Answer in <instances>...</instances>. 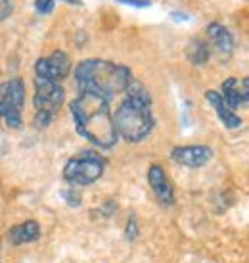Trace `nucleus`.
<instances>
[{
    "mask_svg": "<svg viewBox=\"0 0 249 263\" xmlns=\"http://www.w3.org/2000/svg\"><path fill=\"white\" fill-rule=\"evenodd\" d=\"M213 158V150L209 146H176L171 152V160L180 163L184 167H203Z\"/></svg>",
    "mask_w": 249,
    "mask_h": 263,
    "instance_id": "obj_8",
    "label": "nucleus"
},
{
    "mask_svg": "<svg viewBox=\"0 0 249 263\" xmlns=\"http://www.w3.org/2000/svg\"><path fill=\"white\" fill-rule=\"evenodd\" d=\"M64 2H66V4H71V6H85V4H82V0H64Z\"/></svg>",
    "mask_w": 249,
    "mask_h": 263,
    "instance_id": "obj_20",
    "label": "nucleus"
},
{
    "mask_svg": "<svg viewBox=\"0 0 249 263\" xmlns=\"http://www.w3.org/2000/svg\"><path fill=\"white\" fill-rule=\"evenodd\" d=\"M0 246H2V240H0Z\"/></svg>",
    "mask_w": 249,
    "mask_h": 263,
    "instance_id": "obj_21",
    "label": "nucleus"
},
{
    "mask_svg": "<svg viewBox=\"0 0 249 263\" xmlns=\"http://www.w3.org/2000/svg\"><path fill=\"white\" fill-rule=\"evenodd\" d=\"M186 56L194 66H203L211 58V46L201 39H194L186 46Z\"/></svg>",
    "mask_w": 249,
    "mask_h": 263,
    "instance_id": "obj_14",
    "label": "nucleus"
},
{
    "mask_svg": "<svg viewBox=\"0 0 249 263\" xmlns=\"http://www.w3.org/2000/svg\"><path fill=\"white\" fill-rule=\"evenodd\" d=\"M119 4H125V6H132V8H150L152 6V0H115Z\"/></svg>",
    "mask_w": 249,
    "mask_h": 263,
    "instance_id": "obj_17",
    "label": "nucleus"
},
{
    "mask_svg": "<svg viewBox=\"0 0 249 263\" xmlns=\"http://www.w3.org/2000/svg\"><path fill=\"white\" fill-rule=\"evenodd\" d=\"M40 238V225L37 221H25L19 225H14L8 231V242L12 246H22L27 242H35Z\"/></svg>",
    "mask_w": 249,
    "mask_h": 263,
    "instance_id": "obj_13",
    "label": "nucleus"
},
{
    "mask_svg": "<svg viewBox=\"0 0 249 263\" xmlns=\"http://www.w3.org/2000/svg\"><path fill=\"white\" fill-rule=\"evenodd\" d=\"M205 100L211 104V108L215 110L217 117L220 119V123L224 125L226 129H238V127L242 125V117L238 116L234 110H230V108H228L226 102L222 100L220 92H217V90H207Z\"/></svg>",
    "mask_w": 249,
    "mask_h": 263,
    "instance_id": "obj_12",
    "label": "nucleus"
},
{
    "mask_svg": "<svg viewBox=\"0 0 249 263\" xmlns=\"http://www.w3.org/2000/svg\"><path fill=\"white\" fill-rule=\"evenodd\" d=\"M71 69V60L64 50L52 52L46 58H38L35 64V77L46 81H54V83H61L66 79Z\"/></svg>",
    "mask_w": 249,
    "mask_h": 263,
    "instance_id": "obj_7",
    "label": "nucleus"
},
{
    "mask_svg": "<svg viewBox=\"0 0 249 263\" xmlns=\"http://www.w3.org/2000/svg\"><path fill=\"white\" fill-rule=\"evenodd\" d=\"M148 183H150V186L154 190L155 198L161 204L173 205V202H175V192H173V186L169 183V179L161 165H157V163L150 165V169H148Z\"/></svg>",
    "mask_w": 249,
    "mask_h": 263,
    "instance_id": "obj_11",
    "label": "nucleus"
},
{
    "mask_svg": "<svg viewBox=\"0 0 249 263\" xmlns=\"http://www.w3.org/2000/svg\"><path fill=\"white\" fill-rule=\"evenodd\" d=\"M56 0H35V10L40 15H50L54 12Z\"/></svg>",
    "mask_w": 249,
    "mask_h": 263,
    "instance_id": "obj_15",
    "label": "nucleus"
},
{
    "mask_svg": "<svg viewBox=\"0 0 249 263\" xmlns=\"http://www.w3.org/2000/svg\"><path fill=\"white\" fill-rule=\"evenodd\" d=\"M69 111L77 133L102 150L113 148L117 142V131L110 111V100L92 92H79L71 100Z\"/></svg>",
    "mask_w": 249,
    "mask_h": 263,
    "instance_id": "obj_1",
    "label": "nucleus"
},
{
    "mask_svg": "<svg viewBox=\"0 0 249 263\" xmlns=\"http://www.w3.org/2000/svg\"><path fill=\"white\" fill-rule=\"evenodd\" d=\"M132 79V71L123 64L110 60H82L75 67V81L79 92H92L111 100L115 95L125 92Z\"/></svg>",
    "mask_w": 249,
    "mask_h": 263,
    "instance_id": "obj_3",
    "label": "nucleus"
},
{
    "mask_svg": "<svg viewBox=\"0 0 249 263\" xmlns=\"http://www.w3.org/2000/svg\"><path fill=\"white\" fill-rule=\"evenodd\" d=\"M25 104V83L19 77L0 85V121L8 129H22V108Z\"/></svg>",
    "mask_w": 249,
    "mask_h": 263,
    "instance_id": "obj_5",
    "label": "nucleus"
},
{
    "mask_svg": "<svg viewBox=\"0 0 249 263\" xmlns=\"http://www.w3.org/2000/svg\"><path fill=\"white\" fill-rule=\"evenodd\" d=\"M136 234H138V227H136L134 217L131 215V219H129V223H127V238H129V240H134Z\"/></svg>",
    "mask_w": 249,
    "mask_h": 263,
    "instance_id": "obj_18",
    "label": "nucleus"
},
{
    "mask_svg": "<svg viewBox=\"0 0 249 263\" xmlns=\"http://www.w3.org/2000/svg\"><path fill=\"white\" fill-rule=\"evenodd\" d=\"M103 167H106V161L100 154L85 152L67 161L64 167V179L69 184L87 186V184L96 183L103 175Z\"/></svg>",
    "mask_w": 249,
    "mask_h": 263,
    "instance_id": "obj_6",
    "label": "nucleus"
},
{
    "mask_svg": "<svg viewBox=\"0 0 249 263\" xmlns=\"http://www.w3.org/2000/svg\"><path fill=\"white\" fill-rule=\"evenodd\" d=\"M127 98L113 114V125L117 137L127 142H140L154 131L155 117L152 114V96L140 81L134 77L127 87Z\"/></svg>",
    "mask_w": 249,
    "mask_h": 263,
    "instance_id": "obj_2",
    "label": "nucleus"
},
{
    "mask_svg": "<svg viewBox=\"0 0 249 263\" xmlns=\"http://www.w3.org/2000/svg\"><path fill=\"white\" fill-rule=\"evenodd\" d=\"M14 12V0H0V22L8 20Z\"/></svg>",
    "mask_w": 249,
    "mask_h": 263,
    "instance_id": "obj_16",
    "label": "nucleus"
},
{
    "mask_svg": "<svg viewBox=\"0 0 249 263\" xmlns=\"http://www.w3.org/2000/svg\"><path fill=\"white\" fill-rule=\"evenodd\" d=\"M171 17H173L175 22H188V20H190L188 14H182V12H171Z\"/></svg>",
    "mask_w": 249,
    "mask_h": 263,
    "instance_id": "obj_19",
    "label": "nucleus"
},
{
    "mask_svg": "<svg viewBox=\"0 0 249 263\" xmlns=\"http://www.w3.org/2000/svg\"><path fill=\"white\" fill-rule=\"evenodd\" d=\"M220 96L226 102L230 110H236L240 106H245L249 100V81L247 77H228L222 87H220Z\"/></svg>",
    "mask_w": 249,
    "mask_h": 263,
    "instance_id": "obj_9",
    "label": "nucleus"
},
{
    "mask_svg": "<svg viewBox=\"0 0 249 263\" xmlns=\"http://www.w3.org/2000/svg\"><path fill=\"white\" fill-rule=\"evenodd\" d=\"M207 39H209V46H213L220 60H228L232 56L234 50V39L232 33L222 25V23L213 22L207 25Z\"/></svg>",
    "mask_w": 249,
    "mask_h": 263,
    "instance_id": "obj_10",
    "label": "nucleus"
},
{
    "mask_svg": "<svg viewBox=\"0 0 249 263\" xmlns=\"http://www.w3.org/2000/svg\"><path fill=\"white\" fill-rule=\"evenodd\" d=\"M64 95L66 92L59 83L35 77V98H33L35 121L33 123L37 129H44L50 125V121L64 104Z\"/></svg>",
    "mask_w": 249,
    "mask_h": 263,
    "instance_id": "obj_4",
    "label": "nucleus"
}]
</instances>
